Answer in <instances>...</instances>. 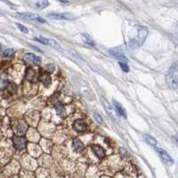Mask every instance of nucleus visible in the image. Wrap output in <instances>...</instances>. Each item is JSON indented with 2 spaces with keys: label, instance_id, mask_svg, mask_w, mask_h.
<instances>
[{
  "label": "nucleus",
  "instance_id": "5701e85b",
  "mask_svg": "<svg viewBox=\"0 0 178 178\" xmlns=\"http://www.w3.org/2000/svg\"><path fill=\"white\" fill-rule=\"evenodd\" d=\"M17 27L19 28V30L22 31V32H23V33H28L29 32V30L25 27V26H23V25L20 24V23H17Z\"/></svg>",
  "mask_w": 178,
  "mask_h": 178
},
{
  "label": "nucleus",
  "instance_id": "6ab92c4d",
  "mask_svg": "<svg viewBox=\"0 0 178 178\" xmlns=\"http://www.w3.org/2000/svg\"><path fill=\"white\" fill-rule=\"evenodd\" d=\"M34 40H36L39 43L44 44V45H46V46H49V38H46L43 37H37L34 38Z\"/></svg>",
  "mask_w": 178,
  "mask_h": 178
},
{
  "label": "nucleus",
  "instance_id": "4468645a",
  "mask_svg": "<svg viewBox=\"0 0 178 178\" xmlns=\"http://www.w3.org/2000/svg\"><path fill=\"white\" fill-rule=\"evenodd\" d=\"M113 103H114V106H115V110L117 111L118 114V115H120V116H122V117H124V118H127V115H126V111H124V109H123L122 106L119 104V103H116V102H114Z\"/></svg>",
  "mask_w": 178,
  "mask_h": 178
},
{
  "label": "nucleus",
  "instance_id": "423d86ee",
  "mask_svg": "<svg viewBox=\"0 0 178 178\" xmlns=\"http://www.w3.org/2000/svg\"><path fill=\"white\" fill-rule=\"evenodd\" d=\"M157 150V152L159 153V155L160 156V158L162 159V160L165 162V163H166L167 165H171V164H173V160L172 158L169 156V154L167 153L166 152H165L163 149H160V148H157L156 149Z\"/></svg>",
  "mask_w": 178,
  "mask_h": 178
},
{
  "label": "nucleus",
  "instance_id": "1a4fd4ad",
  "mask_svg": "<svg viewBox=\"0 0 178 178\" xmlns=\"http://www.w3.org/2000/svg\"><path fill=\"white\" fill-rule=\"evenodd\" d=\"M72 146H73L74 150H75L77 152H82V151L85 149L84 143L80 141L79 139H78V138H74L73 139V141H72Z\"/></svg>",
  "mask_w": 178,
  "mask_h": 178
},
{
  "label": "nucleus",
  "instance_id": "dca6fc26",
  "mask_svg": "<svg viewBox=\"0 0 178 178\" xmlns=\"http://www.w3.org/2000/svg\"><path fill=\"white\" fill-rule=\"evenodd\" d=\"M143 139L146 141V142H148L150 145H152V146H155L156 144H157V140L152 137V136H151V135H143Z\"/></svg>",
  "mask_w": 178,
  "mask_h": 178
},
{
  "label": "nucleus",
  "instance_id": "0eeeda50",
  "mask_svg": "<svg viewBox=\"0 0 178 178\" xmlns=\"http://www.w3.org/2000/svg\"><path fill=\"white\" fill-rule=\"evenodd\" d=\"M73 127L74 130H76L77 132H84L87 127L86 126V123L83 120V119H77L73 122Z\"/></svg>",
  "mask_w": 178,
  "mask_h": 178
},
{
  "label": "nucleus",
  "instance_id": "7ed1b4c3",
  "mask_svg": "<svg viewBox=\"0 0 178 178\" xmlns=\"http://www.w3.org/2000/svg\"><path fill=\"white\" fill-rule=\"evenodd\" d=\"M47 17L50 19H54V20H60V21H70L73 20L76 17L73 16L70 13H67V12H61V13H49L47 14Z\"/></svg>",
  "mask_w": 178,
  "mask_h": 178
},
{
  "label": "nucleus",
  "instance_id": "9b49d317",
  "mask_svg": "<svg viewBox=\"0 0 178 178\" xmlns=\"http://www.w3.org/2000/svg\"><path fill=\"white\" fill-rule=\"evenodd\" d=\"M8 84V79H7V75L6 73L0 74V90L5 89Z\"/></svg>",
  "mask_w": 178,
  "mask_h": 178
},
{
  "label": "nucleus",
  "instance_id": "f257e3e1",
  "mask_svg": "<svg viewBox=\"0 0 178 178\" xmlns=\"http://www.w3.org/2000/svg\"><path fill=\"white\" fill-rule=\"evenodd\" d=\"M166 84L171 88H178V61L174 62L166 77Z\"/></svg>",
  "mask_w": 178,
  "mask_h": 178
},
{
  "label": "nucleus",
  "instance_id": "9d476101",
  "mask_svg": "<svg viewBox=\"0 0 178 178\" xmlns=\"http://www.w3.org/2000/svg\"><path fill=\"white\" fill-rule=\"evenodd\" d=\"M92 149L93 151H94V152L96 154V156H97L98 158H100V159L103 158L105 156L104 150H103V148L102 147V146L95 144V145H93Z\"/></svg>",
  "mask_w": 178,
  "mask_h": 178
},
{
  "label": "nucleus",
  "instance_id": "20e7f679",
  "mask_svg": "<svg viewBox=\"0 0 178 178\" xmlns=\"http://www.w3.org/2000/svg\"><path fill=\"white\" fill-rule=\"evenodd\" d=\"M13 144H14V147L16 148L19 151H22L26 147V144H27V141L23 136H13Z\"/></svg>",
  "mask_w": 178,
  "mask_h": 178
},
{
  "label": "nucleus",
  "instance_id": "bb28decb",
  "mask_svg": "<svg viewBox=\"0 0 178 178\" xmlns=\"http://www.w3.org/2000/svg\"><path fill=\"white\" fill-rule=\"evenodd\" d=\"M0 51H1V44H0Z\"/></svg>",
  "mask_w": 178,
  "mask_h": 178
},
{
  "label": "nucleus",
  "instance_id": "393cba45",
  "mask_svg": "<svg viewBox=\"0 0 178 178\" xmlns=\"http://www.w3.org/2000/svg\"><path fill=\"white\" fill-rule=\"evenodd\" d=\"M46 68H47V70H48V71H49V72H53V70H55V66H54V65H52L51 63L47 64Z\"/></svg>",
  "mask_w": 178,
  "mask_h": 178
},
{
  "label": "nucleus",
  "instance_id": "aec40b11",
  "mask_svg": "<svg viewBox=\"0 0 178 178\" xmlns=\"http://www.w3.org/2000/svg\"><path fill=\"white\" fill-rule=\"evenodd\" d=\"M55 109L57 113H58V115H62V114H64V112H65V108L63 107V105H57L55 107Z\"/></svg>",
  "mask_w": 178,
  "mask_h": 178
},
{
  "label": "nucleus",
  "instance_id": "f03ea898",
  "mask_svg": "<svg viewBox=\"0 0 178 178\" xmlns=\"http://www.w3.org/2000/svg\"><path fill=\"white\" fill-rule=\"evenodd\" d=\"M137 30H138L137 37H135V38H134L131 41V44H135V46H139L142 45V43L145 41L146 37H147L148 35L147 28H145V27H139Z\"/></svg>",
  "mask_w": 178,
  "mask_h": 178
},
{
  "label": "nucleus",
  "instance_id": "a878e982",
  "mask_svg": "<svg viewBox=\"0 0 178 178\" xmlns=\"http://www.w3.org/2000/svg\"><path fill=\"white\" fill-rule=\"evenodd\" d=\"M175 139H176V141L178 142V133H177V134H176V135H175Z\"/></svg>",
  "mask_w": 178,
  "mask_h": 178
},
{
  "label": "nucleus",
  "instance_id": "6e6552de",
  "mask_svg": "<svg viewBox=\"0 0 178 178\" xmlns=\"http://www.w3.org/2000/svg\"><path fill=\"white\" fill-rule=\"evenodd\" d=\"M18 16L22 19L31 20V21H37V22H41V23L46 22V20H45V19H43L42 17H39V16H35V15L32 14V13H18Z\"/></svg>",
  "mask_w": 178,
  "mask_h": 178
},
{
  "label": "nucleus",
  "instance_id": "ddd939ff",
  "mask_svg": "<svg viewBox=\"0 0 178 178\" xmlns=\"http://www.w3.org/2000/svg\"><path fill=\"white\" fill-rule=\"evenodd\" d=\"M110 52H111V55L114 56L115 58L118 59L120 62H126V63H127V57H126V56L123 55H121L120 53H118V52H117V51H112V50H111Z\"/></svg>",
  "mask_w": 178,
  "mask_h": 178
},
{
  "label": "nucleus",
  "instance_id": "4be33fe9",
  "mask_svg": "<svg viewBox=\"0 0 178 178\" xmlns=\"http://www.w3.org/2000/svg\"><path fill=\"white\" fill-rule=\"evenodd\" d=\"M119 66H120V68H121V70H122L123 71H125V72H128L129 71L128 65H127L126 62H120V61H119Z\"/></svg>",
  "mask_w": 178,
  "mask_h": 178
},
{
  "label": "nucleus",
  "instance_id": "a211bd4d",
  "mask_svg": "<svg viewBox=\"0 0 178 178\" xmlns=\"http://www.w3.org/2000/svg\"><path fill=\"white\" fill-rule=\"evenodd\" d=\"M41 80H42V82H43L44 85H46V86H48L50 85V83H51V78H50V76L48 74H44L43 76L41 77Z\"/></svg>",
  "mask_w": 178,
  "mask_h": 178
},
{
  "label": "nucleus",
  "instance_id": "f8f14e48",
  "mask_svg": "<svg viewBox=\"0 0 178 178\" xmlns=\"http://www.w3.org/2000/svg\"><path fill=\"white\" fill-rule=\"evenodd\" d=\"M26 79L28 80H30V81H31V82L37 81L35 70H33L32 69H28V70H27V72H26Z\"/></svg>",
  "mask_w": 178,
  "mask_h": 178
},
{
  "label": "nucleus",
  "instance_id": "b1692460",
  "mask_svg": "<svg viewBox=\"0 0 178 178\" xmlns=\"http://www.w3.org/2000/svg\"><path fill=\"white\" fill-rule=\"evenodd\" d=\"M94 119L97 121V123H99V124H103V118H102V116H100L99 114H94Z\"/></svg>",
  "mask_w": 178,
  "mask_h": 178
},
{
  "label": "nucleus",
  "instance_id": "412c9836",
  "mask_svg": "<svg viewBox=\"0 0 178 178\" xmlns=\"http://www.w3.org/2000/svg\"><path fill=\"white\" fill-rule=\"evenodd\" d=\"M13 53H14V51H13V49H12V48L6 49L3 52V56H4V57H11V56L13 55Z\"/></svg>",
  "mask_w": 178,
  "mask_h": 178
},
{
  "label": "nucleus",
  "instance_id": "39448f33",
  "mask_svg": "<svg viewBox=\"0 0 178 178\" xmlns=\"http://www.w3.org/2000/svg\"><path fill=\"white\" fill-rule=\"evenodd\" d=\"M23 60L27 62L33 63V64H40L41 62V58L39 56H37L36 55L32 53H27L23 56Z\"/></svg>",
  "mask_w": 178,
  "mask_h": 178
},
{
  "label": "nucleus",
  "instance_id": "2eb2a0df",
  "mask_svg": "<svg viewBox=\"0 0 178 178\" xmlns=\"http://www.w3.org/2000/svg\"><path fill=\"white\" fill-rule=\"evenodd\" d=\"M48 5H49L48 1H38L34 4V8L41 10V9H44L45 7H46Z\"/></svg>",
  "mask_w": 178,
  "mask_h": 178
},
{
  "label": "nucleus",
  "instance_id": "f3484780",
  "mask_svg": "<svg viewBox=\"0 0 178 178\" xmlns=\"http://www.w3.org/2000/svg\"><path fill=\"white\" fill-rule=\"evenodd\" d=\"M82 39H83V41H84L85 43L89 45V46H95V44L93 41L92 38L89 37L88 35H86V34H83V35H82Z\"/></svg>",
  "mask_w": 178,
  "mask_h": 178
}]
</instances>
